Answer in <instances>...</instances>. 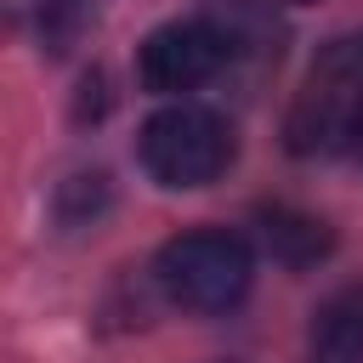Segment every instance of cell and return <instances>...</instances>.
I'll return each instance as SVG.
<instances>
[{
  "label": "cell",
  "mask_w": 363,
  "mask_h": 363,
  "mask_svg": "<svg viewBox=\"0 0 363 363\" xmlns=\"http://www.w3.org/2000/svg\"><path fill=\"white\" fill-rule=\"evenodd\" d=\"M363 136V34H340L329 40L289 113H284V147L295 159H329V153H352Z\"/></svg>",
  "instance_id": "obj_1"
},
{
  "label": "cell",
  "mask_w": 363,
  "mask_h": 363,
  "mask_svg": "<svg viewBox=\"0 0 363 363\" xmlns=\"http://www.w3.org/2000/svg\"><path fill=\"white\" fill-rule=\"evenodd\" d=\"M250 244L227 227H193V233H176L159 261H153V284L170 306L182 312H227L244 301L250 289Z\"/></svg>",
  "instance_id": "obj_2"
},
{
  "label": "cell",
  "mask_w": 363,
  "mask_h": 363,
  "mask_svg": "<svg viewBox=\"0 0 363 363\" xmlns=\"http://www.w3.org/2000/svg\"><path fill=\"white\" fill-rule=\"evenodd\" d=\"M136 159L159 187H210L233 164V125L216 108L170 102L142 125Z\"/></svg>",
  "instance_id": "obj_3"
},
{
  "label": "cell",
  "mask_w": 363,
  "mask_h": 363,
  "mask_svg": "<svg viewBox=\"0 0 363 363\" xmlns=\"http://www.w3.org/2000/svg\"><path fill=\"white\" fill-rule=\"evenodd\" d=\"M227 68V45L221 34L210 28V17H187V23H164L142 40V57H136V74L147 91L159 96H182V91H199L204 79H216Z\"/></svg>",
  "instance_id": "obj_4"
},
{
  "label": "cell",
  "mask_w": 363,
  "mask_h": 363,
  "mask_svg": "<svg viewBox=\"0 0 363 363\" xmlns=\"http://www.w3.org/2000/svg\"><path fill=\"white\" fill-rule=\"evenodd\" d=\"M204 17L227 45V68L233 62H272L284 45V28H278L267 0H210Z\"/></svg>",
  "instance_id": "obj_5"
},
{
  "label": "cell",
  "mask_w": 363,
  "mask_h": 363,
  "mask_svg": "<svg viewBox=\"0 0 363 363\" xmlns=\"http://www.w3.org/2000/svg\"><path fill=\"white\" fill-rule=\"evenodd\" d=\"M312 363H363V284H340L306 329Z\"/></svg>",
  "instance_id": "obj_6"
},
{
  "label": "cell",
  "mask_w": 363,
  "mask_h": 363,
  "mask_svg": "<svg viewBox=\"0 0 363 363\" xmlns=\"http://www.w3.org/2000/svg\"><path fill=\"white\" fill-rule=\"evenodd\" d=\"M261 244H267V255L284 261V267H312V261L329 255L335 233H329L318 216H306V210L272 204V210H261Z\"/></svg>",
  "instance_id": "obj_7"
},
{
  "label": "cell",
  "mask_w": 363,
  "mask_h": 363,
  "mask_svg": "<svg viewBox=\"0 0 363 363\" xmlns=\"http://www.w3.org/2000/svg\"><path fill=\"white\" fill-rule=\"evenodd\" d=\"M267 6H312V0H267Z\"/></svg>",
  "instance_id": "obj_8"
},
{
  "label": "cell",
  "mask_w": 363,
  "mask_h": 363,
  "mask_svg": "<svg viewBox=\"0 0 363 363\" xmlns=\"http://www.w3.org/2000/svg\"><path fill=\"white\" fill-rule=\"evenodd\" d=\"M352 159H357V164H363V136H357V147H352Z\"/></svg>",
  "instance_id": "obj_9"
}]
</instances>
